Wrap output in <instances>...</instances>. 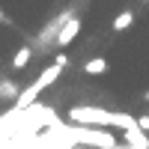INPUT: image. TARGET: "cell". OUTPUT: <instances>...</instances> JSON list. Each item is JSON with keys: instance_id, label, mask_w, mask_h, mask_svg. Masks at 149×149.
<instances>
[{"instance_id": "6da1fadb", "label": "cell", "mask_w": 149, "mask_h": 149, "mask_svg": "<svg viewBox=\"0 0 149 149\" xmlns=\"http://www.w3.org/2000/svg\"><path fill=\"white\" fill-rule=\"evenodd\" d=\"M69 122L74 125H98V128H131L137 119L122 110H104V107H72Z\"/></svg>"}, {"instance_id": "ba28073f", "label": "cell", "mask_w": 149, "mask_h": 149, "mask_svg": "<svg viewBox=\"0 0 149 149\" xmlns=\"http://www.w3.org/2000/svg\"><path fill=\"white\" fill-rule=\"evenodd\" d=\"M30 57H33V48H18L15 57H12V69H24L30 63Z\"/></svg>"}, {"instance_id": "5bb4252c", "label": "cell", "mask_w": 149, "mask_h": 149, "mask_svg": "<svg viewBox=\"0 0 149 149\" xmlns=\"http://www.w3.org/2000/svg\"><path fill=\"white\" fill-rule=\"evenodd\" d=\"M143 3H149V0H143Z\"/></svg>"}, {"instance_id": "52a82bcc", "label": "cell", "mask_w": 149, "mask_h": 149, "mask_svg": "<svg viewBox=\"0 0 149 149\" xmlns=\"http://www.w3.org/2000/svg\"><path fill=\"white\" fill-rule=\"evenodd\" d=\"M131 24H134V12H131V9H125V12H119V15L113 18V30H116V33H122V30H128Z\"/></svg>"}, {"instance_id": "4fadbf2b", "label": "cell", "mask_w": 149, "mask_h": 149, "mask_svg": "<svg viewBox=\"0 0 149 149\" xmlns=\"http://www.w3.org/2000/svg\"><path fill=\"white\" fill-rule=\"evenodd\" d=\"M143 102H146V104H149V93H143Z\"/></svg>"}, {"instance_id": "8992f818", "label": "cell", "mask_w": 149, "mask_h": 149, "mask_svg": "<svg viewBox=\"0 0 149 149\" xmlns=\"http://www.w3.org/2000/svg\"><path fill=\"white\" fill-rule=\"evenodd\" d=\"M84 72H86V74H102V72H107V60H104V57L86 60V63H84Z\"/></svg>"}, {"instance_id": "8fae6325", "label": "cell", "mask_w": 149, "mask_h": 149, "mask_svg": "<svg viewBox=\"0 0 149 149\" xmlns=\"http://www.w3.org/2000/svg\"><path fill=\"white\" fill-rule=\"evenodd\" d=\"M137 125H140V128L149 134V113H146V116H137Z\"/></svg>"}, {"instance_id": "277c9868", "label": "cell", "mask_w": 149, "mask_h": 149, "mask_svg": "<svg viewBox=\"0 0 149 149\" xmlns=\"http://www.w3.org/2000/svg\"><path fill=\"white\" fill-rule=\"evenodd\" d=\"M66 18H72V12H60L57 18L48 21V27L39 33V45H54V39H57V33H60V27H63ZM54 48H57V45H54Z\"/></svg>"}, {"instance_id": "7c38bea8", "label": "cell", "mask_w": 149, "mask_h": 149, "mask_svg": "<svg viewBox=\"0 0 149 149\" xmlns=\"http://www.w3.org/2000/svg\"><path fill=\"white\" fill-rule=\"evenodd\" d=\"M0 24H6V15H3V12H0Z\"/></svg>"}, {"instance_id": "30bf717a", "label": "cell", "mask_w": 149, "mask_h": 149, "mask_svg": "<svg viewBox=\"0 0 149 149\" xmlns=\"http://www.w3.org/2000/svg\"><path fill=\"white\" fill-rule=\"evenodd\" d=\"M54 63H57V66H60V69H66V66H69V57H66V54H63V51H60V54H57V57H54Z\"/></svg>"}, {"instance_id": "3957f363", "label": "cell", "mask_w": 149, "mask_h": 149, "mask_svg": "<svg viewBox=\"0 0 149 149\" xmlns=\"http://www.w3.org/2000/svg\"><path fill=\"white\" fill-rule=\"evenodd\" d=\"M78 33H81V21L72 15V18H66V21H63V27H60L54 45H57V48H66V45H72V39H74Z\"/></svg>"}, {"instance_id": "9c48e42d", "label": "cell", "mask_w": 149, "mask_h": 149, "mask_svg": "<svg viewBox=\"0 0 149 149\" xmlns=\"http://www.w3.org/2000/svg\"><path fill=\"white\" fill-rule=\"evenodd\" d=\"M18 84L15 81H0V98H18Z\"/></svg>"}, {"instance_id": "7a4b0ae2", "label": "cell", "mask_w": 149, "mask_h": 149, "mask_svg": "<svg viewBox=\"0 0 149 149\" xmlns=\"http://www.w3.org/2000/svg\"><path fill=\"white\" fill-rule=\"evenodd\" d=\"M60 72H63V69H60L57 63H54V66H48V69L39 74V78H36V81L27 86V90H21V93H18V98H15V110L30 107V104L36 102V98H39V93H42V90H48V86H51V84L60 78Z\"/></svg>"}, {"instance_id": "5b68a950", "label": "cell", "mask_w": 149, "mask_h": 149, "mask_svg": "<svg viewBox=\"0 0 149 149\" xmlns=\"http://www.w3.org/2000/svg\"><path fill=\"white\" fill-rule=\"evenodd\" d=\"M122 137H125L128 149H149V134L140 125H131V128H122Z\"/></svg>"}]
</instances>
